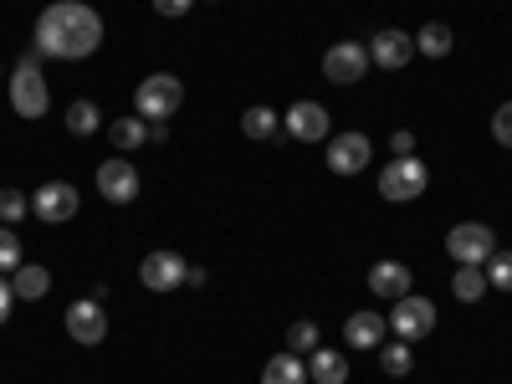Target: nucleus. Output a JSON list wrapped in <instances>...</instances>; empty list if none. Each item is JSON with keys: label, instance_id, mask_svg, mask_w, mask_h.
Listing matches in <instances>:
<instances>
[{"label": "nucleus", "instance_id": "f03ea898", "mask_svg": "<svg viewBox=\"0 0 512 384\" xmlns=\"http://www.w3.org/2000/svg\"><path fill=\"white\" fill-rule=\"evenodd\" d=\"M180 103H185V88H180V77H169V72L144 77L139 93H134V108H139L144 123H169L180 113Z\"/></svg>", "mask_w": 512, "mask_h": 384}, {"label": "nucleus", "instance_id": "f8f14e48", "mask_svg": "<svg viewBox=\"0 0 512 384\" xmlns=\"http://www.w3.org/2000/svg\"><path fill=\"white\" fill-rule=\"evenodd\" d=\"M369 159H374L369 134H338V139H328V169H333V175H359V169H369Z\"/></svg>", "mask_w": 512, "mask_h": 384}, {"label": "nucleus", "instance_id": "f257e3e1", "mask_svg": "<svg viewBox=\"0 0 512 384\" xmlns=\"http://www.w3.org/2000/svg\"><path fill=\"white\" fill-rule=\"evenodd\" d=\"M103 47V16L82 0H57L36 16V52L57 62H82Z\"/></svg>", "mask_w": 512, "mask_h": 384}, {"label": "nucleus", "instance_id": "6e6552de", "mask_svg": "<svg viewBox=\"0 0 512 384\" xmlns=\"http://www.w3.org/2000/svg\"><path fill=\"white\" fill-rule=\"evenodd\" d=\"M369 67H374L369 47H359V41H338V47H328V57H323V77L338 82V88H354Z\"/></svg>", "mask_w": 512, "mask_h": 384}, {"label": "nucleus", "instance_id": "0eeeda50", "mask_svg": "<svg viewBox=\"0 0 512 384\" xmlns=\"http://www.w3.org/2000/svg\"><path fill=\"white\" fill-rule=\"evenodd\" d=\"M77 205H82V195H77L67 180H47V185L31 195V216L47 221V226H62V221L77 216Z\"/></svg>", "mask_w": 512, "mask_h": 384}, {"label": "nucleus", "instance_id": "1a4fd4ad", "mask_svg": "<svg viewBox=\"0 0 512 384\" xmlns=\"http://www.w3.org/2000/svg\"><path fill=\"white\" fill-rule=\"evenodd\" d=\"M185 256H175V251H149L144 262H139V282L149 287V292H175V287H185Z\"/></svg>", "mask_w": 512, "mask_h": 384}, {"label": "nucleus", "instance_id": "9b49d317", "mask_svg": "<svg viewBox=\"0 0 512 384\" xmlns=\"http://www.w3.org/2000/svg\"><path fill=\"white\" fill-rule=\"evenodd\" d=\"M67 333L77 338L82 349L103 344V338H108V318H103V303H98V297H82V303L67 308Z\"/></svg>", "mask_w": 512, "mask_h": 384}, {"label": "nucleus", "instance_id": "4be33fe9", "mask_svg": "<svg viewBox=\"0 0 512 384\" xmlns=\"http://www.w3.org/2000/svg\"><path fill=\"white\" fill-rule=\"evenodd\" d=\"M451 292H456V303H477V297L487 292V272L482 267H456Z\"/></svg>", "mask_w": 512, "mask_h": 384}, {"label": "nucleus", "instance_id": "6ab92c4d", "mask_svg": "<svg viewBox=\"0 0 512 384\" xmlns=\"http://www.w3.org/2000/svg\"><path fill=\"white\" fill-rule=\"evenodd\" d=\"M308 379L313 384H344L349 379V359H338L333 349H313L308 354Z\"/></svg>", "mask_w": 512, "mask_h": 384}, {"label": "nucleus", "instance_id": "f3484780", "mask_svg": "<svg viewBox=\"0 0 512 384\" xmlns=\"http://www.w3.org/2000/svg\"><path fill=\"white\" fill-rule=\"evenodd\" d=\"M47 287H52V272H47V267L21 262V267L11 272V292L21 297V303H36V297H47Z\"/></svg>", "mask_w": 512, "mask_h": 384}, {"label": "nucleus", "instance_id": "4468645a", "mask_svg": "<svg viewBox=\"0 0 512 384\" xmlns=\"http://www.w3.org/2000/svg\"><path fill=\"white\" fill-rule=\"evenodd\" d=\"M410 57H415V36H410V31H374L369 62H379L384 72H395V67H405Z\"/></svg>", "mask_w": 512, "mask_h": 384}, {"label": "nucleus", "instance_id": "393cba45", "mask_svg": "<svg viewBox=\"0 0 512 384\" xmlns=\"http://www.w3.org/2000/svg\"><path fill=\"white\" fill-rule=\"evenodd\" d=\"M410 344H405V338H400V344H379V369L384 374H395V379H405L410 374Z\"/></svg>", "mask_w": 512, "mask_h": 384}, {"label": "nucleus", "instance_id": "423d86ee", "mask_svg": "<svg viewBox=\"0 0 512 384\" xmlns=\"http://www.w3.org/2000/svg\"><path fill=\"white\" fill-rule=\"evenodd\" d=\"M47 103H52L47 77L36 72V62H21V67L11 72V113H21V118H41V113H47Z\"/></svg>", "mask_w": 512, "mask_h": 384}, {"label": "nucleus", "instance_id": "a211bd4d", "mask_svg": "<svg viewBox=\"0 0 512 384\" xmlns=\"http://www.w3.org/2000/svg\"><path fill=\"white\" fill-rule=\"evenodd\" d=\"M262 384H308V364H303V354H277V359H267V369H262Z\"/></svg>", "mask_w": 512, "mask_h": 384}, {"label": "nucleus", "instance_id": "7c9ffc66", "mask_svg": "<svg viewBox=\"0 0 512 384\" xmlns=\"http://www.w3.org/2000/svg\"><path fill=\"white\" fill-rule=\"evenodd\" d=\"M190 6H195V0H154V11H159V16H185Z\"/></svg>", "mask_w": 512, "mask_h": 384}, {"label": "nucleus", "instance_id": "39448f33", "mask_svg": "<svg viewBox=\"0 0 512 384\" xmlns=\"http://www.w3.org/2000/svg\"><path fill=\"white\" fill-rule=\"evenodd\" d=\"M431 328H436V303H431V297H415V292L395 297V313H390V333L395 338L415 344V338H425Z\"/></svg>", "mask_w": 512, "mask_h": 384}, {"label": "nucleus", "instance_id": "5701e85b", "mask_svg": "<svg viewBox=\"0 0 512 384\" xmlns=\"http://www.w3.org/2000/svg\"><path fill=\"white\" fill-rule=\"evenodd\" d=\"M415 52H420V57H446V52H451V26H441V21L420 26V36H415Z\"/></svg>", "mask_w": 512, "mask_h": 384}, {"label": "nucleus", "instance_id": "cd10ccee", "mask_svg": "<svg viewBox=\"0 0 512 384\" xmlns=\"http://www.w3.org/2000/svg\"><path fill=\"white\" fill-rule=\"evenodd\" d=\"M26 210H31V195H21V190H11V185L0 190V221H6V226H16Z\"/></svg>", "mask_w": 512, "mask_h": 384}, {"label": "nucleus", "instance_id": "2f4dec72", "mask_svg": "<svg viewBox=\"0 0 512 384\" xmlns=\"http://www.w3.org/2000/svg\"><path fill=\"white\" fill-rule=\"evenodd\" d=\"M11 297H16V292H11V282H6V277H0V323H6V318H11Z\"/></svg>", "mask_w": 512, "mask_h": 384}, {"label": "nucleus", "instance_id": "2eb2a0df", "mask_svg": "<svg viewBox=\"0 0 512 384\" xmlns=\"http://www.w3.org/2000/svg\"><path fill=\"white\" fill-rule=\"evenodd\" d=\"M384 333H390V318H379V313H354V318L344 323V344H349V349H379Z\"/></svg>", "mask_w": 512, "mask_h": 384}, {"label": "nucleus", "instance_id": "412c9836", "mask_svg": "<svg viewBox=\"0 0 512 384\" xmlns=\"http://www.w3.org/2000/svg\"><path fill=\"white\" fill-rule=\"evenodd\" d=\"M103 128V113H98V103H88V98H77L72 108H67V134H77V139H88V134H98Z\"/></svg>", "mask_w": 512, "mask_h": 384}, {"label": "nucleus", "instance_id": "9d476101", "mask_svg": "<svg viewBox=\"0 0 512 384\" xmlns=\"http://www.w3.org/2000/svg\"><path fill=\"white\" fill-rule=\"evenodd\" d=\"M98 195L113 200V205H128L139 195V169L134 159H103L98 164Z\"/></svg>", "mask_w": 512, "mask_h": 384}, {"label": "nucleus", "instance_id": "a878e982", "mask_svg": "<svg viewBox=\"0 0 512 384\" xmlns=\"http://www.w3.org/2000/svg\"><path fill=\"white\" fill-rule=\"evenodd\" d=\"M482 272H487V287H497V292H512V251H492Z\"/></svg>", "mask_w": 512, "mask_h": 384}, {"label": "nucleus", "instance_id": "20e7f679", "mask_svg": "<svg viewBox=\"0 0 512 384\" xmlns=\"http://www.w3.org/2000/svg\"><path fill=\"white\" fill-rule=\"evenodd\" d=\"M446 251H451L456 267H482L487 256L497 251V236H492V226H482V221H461V226H451Z\"/></svg>", "mask_w": 512, "mask_h": 384}, {"label": "nucleus", "instance_id": "c85d7f7f", "mask_svg": "<svg viewBox=\"0 0 512 384\" xmlns=\"http://www.w3.org/2000/svg\"><path fill=\"white\" fill-rule=\"evenodd\" d=\"M16 267H21V236L0 226V272H16Z\"/></svg>", "mask_w": 512, "mask_h": 384}, {"label": "nucleus", "instance_id": "dca6fc26", "mask_svg": "<svg viewBox=\"0 0 512 384\" xmlns=\"http://www.w3.org/2000/svg\"><path fill=\"white\" fill-rule=\"evenodd\" d=\"M369 287L379 297H405L410 292V267L405 262H374L369 267Z\"/></svg>", "mask_w": 512, "mask_h": 384}, {"label": "nucleus", "instance_id": "473e14b6", "mask_svg": "<svg viewBox=\"0 0 512 384\" xmlns=\"http://www.w3.org/2000/svg\"><path fill=\"white\" fill-rule=\"evenodd\" d=\"M390 149H395V159H400V154H410V149H415V134H405V128H400V134L390 139Z\"/></svg>", "mask_w": 512, "mask_h": 384}, {"label": "nucleus", "instance_id": "ddd939ff", "mask_svg": "<svg viewBox=\"0 0 512 384\" xmlns=\"http://www.w3.org/2000/svg\"><path fill=\"white\" fill-rule=\"evenodd\" d=\"M282 123H287V134H292L297 144H318V139H328V128H333V123H328V108H323V103H308V98L292 103Z\"/></svg>", "mask_w": 512, "mask_h": 384}, {"label": "nucleus", "instance_id": "7ed1b4c3", "mask_svg": "<svg viewBox=\"0 0 512 384\" xmlns=\"http://www.w3.org/2000/svg\"><path fill=\"white\" fill-rule=\"evenodd\" d=\"M425 185H431V169H425L420 159H410V154H400V159H390V164L379 169V195H384V200H395V205L420 200Z\"/></svg>", "mask_w": 512, "mask_h": 384}, {"label": "nucleus", "instance_id": "72a5a7b5", "mask_svg": "<svg viewBox=\"0 0 512 384\" xmlns=\"http://www.w3.org/2000/svg\"><path fill=\"white\" fill-rule=\"evenodd\" d=\"M0 77H6V67H0Z\"/></svg>", "mask_w": 512, "mask_h": 384}, {"label": "nucleus", "instance_id": "aec40b11", "mask_svg": "<svg viewBox=\"0 0 512 384\" xmlns=\"http://www.w3.org/2000/svg\"><path fill=\"white\" fill-rule=\"evenodd\" d=\"M108 139H113V149H118V154H128V149L149 144V123H144L139 113H128V118H118V123L108 128Z\"/></svg>", "mask_w": 512, "mask_h": 384}, {"label": "nucleus", "instance_id": "bb28decb", "mask_svg": "<svg viewBox=\"0 0 512 384\" xmlns=\"http://www.w3.org/2000/svg\"><path fill=\"white\" fill-rule=\"evenodd\" d=\"M287 349H292V354H313V349H318V323H313V318H297V323L287 328Z\"/></svg>", "mask_w": 512, "mask_h": 384}, {"label": "nucleus", "instance_id": "c756f323", "mask_svg": "<svg viewBox=\"0 0 512 384\" xmlns=\"http://www.w3.org/2000/svg\"><path fill=\"white\" fill-rule=\"evenodd\" d=\"M492 139H497L502 149H512V103H502V108L492 113Z\"/></svg>", "mask_w": 512, "mask_h": 384}, {"label": "nucleus", "instance_id": "b1692460", "mask_svg": "<svg viewBox=\"0 0 512 384\" xmlns=\"http://www.w3.org/2000/svg\"><path fill=\"white\" fill-rule=\"evenodd\" d=\"M241 134H246V139H272V134H277V113L262 108V103L246 108V113H241Z\"/></svg>", "mask_w": 512, "mask_h": 384}]
</instances>
